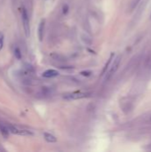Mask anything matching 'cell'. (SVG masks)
I'll return each instance as SVG.
<instances>
[{"label":"cell","mask_w":151,"mask_h":152,"mask_svg":"<svg viewBox=\"0 0 151 152\" xmlns=\"http://www.w3.org/2000/svg\"><path fill=\"white\" fill-rule=\"evenodd\" d=\"M9 132H12V133H15V135H21V136H30V135H32L33 133L29 131V130H25V129H19L15 126H6Z\"/></svg>","instance_id":"cell-2"},{"label":"cell","mask_w":151,"mask_h":152,"mask_svg":"<svg viewBox=\"0 0 151 152\" xmlns=\"http://www.w3.org/2000/svg\"><path fill=\"white\" fill-rule=\"evenodd\" d=\"M14 53L16 54V57H17L18 59L21 58V52H20V50L18 49V48H16V49L14 50Z\"/></svg>","instance_id":"cell-9"},{"label":"cell","mask_w":151,"mask_h":152,"mask_svg":"<svg viewBox=\"0 0 151 152\" xmlns=\"http://www.w3.org/2000/svg\"><path fill=\"white\" fill-rule=\"evenodd\" d=\"M59 76V72L55 69H47L46 71H44L43 73V77H46V78H52V77H55Z\"/></svg>","instance_id":"cell-5"},{"label":"cell","mask_w":151,"mask_h":152,"mask_svg":"<svg viewBox=\"0 0 151 152\" xmlns=\"http://www.w3.org/2000/svg\"><path fill=\"white\" fill-rule=\"evenodd\" d=\"M21 20H22V24H23V29L26 34V37H29L30 33V20L29 16L27 13V11L23 8L22 13H21Z\"/></svg>","instance_id":"cell-1"},{"label":"cell","mask_w":151,"mask_h":152,"mask_svg":"<svg viewBox=\"0 0 151 152\" xmlns=\"http://www.w3.org/2000/svg\"><path fill=\"white\" fill-rule=\"evenodd\" d=\"M44 21L42 20L38 27V38L40 41H42L44 38Z\"/></svg>","instance_id":"cell-7"},{"label":"cell","mask_w":151,"mask_h":152,"mask_svg":"<svg viewBox=\"0 0 151 152\" xmlns=\"http://www.w3.org/2000/svg\"><path fill=\"white\" fill-rule=\"evenodd\" d=\"M44 138L47 142H50V143H53V142H56L57 139L54 135H51V133L48 132H44Z\"/></svg>","instance_id":"cell-6"},{"label":"cell","mask_w":151,"mask_h":152,"mask_svg":"<svg viewBox=\"0 0 151 152\" xmlns=\"http://www.w3.org/2000/svg\"><path fill=\"white\" fill-rule=\"evenodd\" d=\"M3 46H4V34L0 32V51L2 50Z\"/></svg>","instance_id":"cell-8"},{"label":"cell","mask_w":151,"mask_h":152,"mask_svg":"<svg viewBox=\"0 0 151 152\" xmlns=\"http://www.w3.org/2000/svg\"><path fill=\"white\" fill-rule=\"evenodd\" d=\"M87 96L86 93L83 92H74L71 93H68L64 96V99L68 100V101H72V100H78V99H82Z\"/></svg>","instance_id":"cell-3"},{"label":"cell","mask_w":151,"mask_h":152,"mask_svg":"<svg viewBox=\"0 0 151 152\" xmlns=\"http://www.w3.org/2000/svg\"><path fill=\"white\" fill-rule=\"evenodd\" d=\"M120 61H121V56H120V55L117 56V58L115 59V61H114V62H113V64H112V66H111V68H110V70L109 71V73H108V76H107V79L110 78V77L115 74V71L117 70L118 66H119V64H120Z\"/></svg>","instance_id":"cell-4"}]
</instances>
